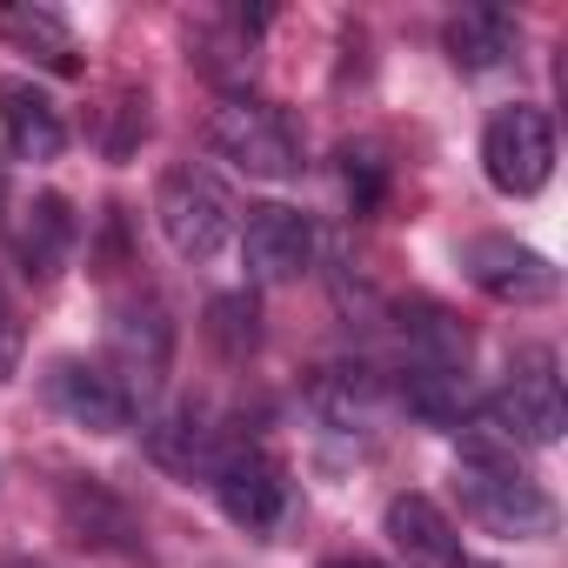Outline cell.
<instances>
[{
    "label": "cell",
    "mask_w": 568,
    "mask_h": 568,
    "mask_svg": "<svg viewBox=\"0 0 568 568\" xmlns=\"http://www.w3.org/2000/svg\"><path fill=\"white\" fill-rule=\"evenodd\" d=\"M207 141H214L221 161H234L254 181H295L302 174V134L288 128V114L267 108V101H247V94L221 101L214 121H207Z\"/></svg>",
    "instance_id": "6da1fadb"
},
{
    "label": "cell",
    "mask_w": 568,
    "mask_h": 568,
    "mask_svg": "<svg viewBox=\"0 0 568 568\" xmlns=\"http://www.w3.org/2000/svg\"><path fill=\"white\" fill-rule=\"evenodd\" d=\"M154 221L181 261H214L234 234V201L207 168H174L154 194Z\"/></svg>",
    "instance_id": "7a4b0ae2"
},
{
    "label": "cell",
    "mask_w": 568,
    "mask_h": 568,
    "mask_svg": "<svg viewBox=\"0 0 568 568\" xmlns=\"http://www.w3.org/2000/svg\"><path fill=\"white\" fill-rule=\"evenodd\" d=\"M481 168L501 194H535L555 174V128L541 108H501L481 134Z\"/></svg>",
    "instance_id": "3957f363"
},
{
    "label": "cell",
    "mask_w": 568,
    "mask_h": 568,
    "mask_svg": "<svg viewBox=\"0 0 568 568\" xmlns=\"http://www.w3.org/2000/svg\"><path fill=\"white\" fill-rule=\"evenodd\" d=\"M488 422H495L515 448H521V442H535V448L561 442L568 408H561V382H555V355H548V348H528V355L515 362V375H508V388L495 395Z\"/></svg>",
    "instance_id": "277c9868"
},
{
    "label": "cell",
    "mask_w": 568,
    "mask_h": 568,
    "mask_svg": "<svg viewBox=\"0 0 568 568\" xmlns=\"http://www.w3.org/2000/svg\"><path fill=\"white\" fill-rule=\"evenodd\" d=\"M462 515L481 521L488 535H515V541H535L555 528V501L521 468H462Z\"/></svg>",
    "instance_id": "5b68a950"
},
{
    "label": "cell",
    "mask_w": 568,
    "mask_h": 568,
    "mask_svg": "<svg viewBox=\"0 0 568 568\" xmlns=\"http://www.w3.org/2000/svg\"><path fill=\"white\" fill-rule=\"evenodd\" d=\"M168 355H174V328H168L161 302H128V308H114V322H108V375L121 382L128 402H141V395L161 388Z\"/></svg>",
    "instance_id": "8992f818"
},
{
    "label": "cell",
    "mask_w": 568,
    "mask_h": 568,
    "mask_svg": "<svg viewBox=\"0 0 568 568\" xmlns=\"http://www.w3.org/2000/svg\"><path fill=\"white\" fill-rule=\"evenodd\" d=\"M214 501L234 528L267 535L281 515H288V475H281L261 448H227L214 462Z\"/></svg>",
    "instance_id": "52a82bcc"
},
{
    "label": "cell",
    "mask_w": 568,
    "mask_h": 568,
    "mask_svg": "<svg viewBox=\"0 0 568 568\" xmlns=\"http://www.w3.org/2000/svg\"><path fill=\"white\" fill-rule=\"evenodd\" d=\"M462 267H468V281H475L481 295L515 302V308H535V302L555 295V267H548V254H535V247H521V241H501V234L468 241V247H462Z\"/></svg>",
    "instance_id": "ba28073f"
},
{
    "label": "cell",
    "mask_w": 568,
    "mask_h": 568,
    "mask_svg": "<svg viewBox=\"0 0 568 568\" xmlns=\"http://www.w3.org/2000/svg\"><path fill=\"white\" fill-rule=\"evenodd\" d=\"M308 261H315V227H308V214L281 207V201H267V207L247 214V227H241V267H247L254 281H302Z\"/></svg>",
    "instance_id": "9c48e42d"
},
{
    "label": "cell",
    "mask_w": 568,
    "mask_h": 568,
    "mask_svg": "<svg viewBox=\"0 0 568 568\" xmlns=\"http://www.w3.org/2000/svg\"><path fill=\"white\" fill-rule=\"evenodd\" d=\"M48 402L74 422V428H88V435H121L128 422H134V402L121 395V382L101 368V362H54L48 368Z\"/></svg>",
    "instance_id": "30bf717a"
},
{
    "label": "cell",
    "mask_w": 568,
    "mask_h": 568,
    "mask_svg": "<svg viewBox=\"0 0 568 568\" xmlns=\"http://www.w3.org/2000/svg\"><path fill=\"white\" fill-rule=\"evenodd\" d=\"M0 134H8V148L21 161H61V148H68V121H61L54 94L21 74L0 81Z\"/></svg>",
    "instance_id": "8fae6325"
},
{
    "label": "cell",
    "mask_w": 568,
    "mask_h": 568,
    "mask_svg": "<svg viewBox=\"0 0 568 568\" xmlns=\"http://www.w3.org/2000/svg\"><path fill=\"white\" fill-rule=\"evenodd\" d=\"M61 515H68V535L81 541V548H114V555H128L134 548V508L114 495V488H101V481H61Z\"/></svg>",
    "instance_id": "7c38bea8"
},
{
    "label": "cell",
    "mask_w": 568,
    "mask_h": 568,
    "mask_svg": "<svg viewBox=\"0 0 568 568\" xmlns=\"http://www.w3.org/2000/svg\"><path fill=\"white\" fill-rule=\"evenodd\" d=\"M74 241H81V221H74V207H68L61 194L28 201V214H21V227H14V254H21V267H28V274L54 281V274L68 267Z\"/></svg>",
    "instance_id": "4fadbf2b"
},
{
    "label": "cell",
    "mask_w": 568,
    "mask_h": 568,
    "mask_svg": "<svg viewBox=\"0 0 568 568\" xmlns=\"http://www.w3.org/2000/svg\"><path fill=\"white\" fill-rule=\"evenodd\" d=\"M141 442H148V462H161L168 475H214V462H221L214 428H207V415L194 402L187 408H168Z\"/></svg>",
    "instance_id": "5bb4252c"
},
{
    "label": "cell",
    "mask_w": 568,
    "mask_h": 568,
    "mask_svg": "<svg viewBox=\"0 0 568 568\" xmlns=\"http://www.w3.org/2000/svg\"><path fill=\"white\" fill-rule=\"evenodd\" d=\"M442 41H448V61H455L462 74H495V68L515 54V21H508L501 8H462Z\"/></svg>",
    "instance_id": "9a60e30c"
},
{
    "label": "cell",
    "mask_w": 568,
    "mask_h": 568,
    "mask_svg": "<svg viewBox=\"0 0 568 568\" xmlns=\"http://www.w3.org/2000/svg\"><path fill=\"white\" fill-rule=\"evenodd\" d=\"M388 541L408 561H455V528L428 495H395L388 501Z\"/></svg>",
    "instance_id": "2e32d148"
},
{
    "label": "cell",
    "mask_w": 568,
    "mask_h": 568,
    "mask_svg": "<svg viewBox=\"0 0 568 568\" xmlns=\"http://www.w3.org/2000/svg\"><path fill=\"white\" fill-rule=\"evenodd\" d=\"M315 408L335 422V428H368L375 422V408H382V382H375V368H348V362H335V368H322L315 375Z\"/></svg>",
    "instance_id": "e0dca14e"
},
{
    "label": "cell",
    "mask_w": 568,
    "mask_h": 568,
    "mask_svg": "<svg viewBox=\"0 0 568 568\" xmlns=\"http://www.w3.org/2000/svg\"><path fill=\"white\" fill-rule=\"evenodd\" d=\"M0 34H8L14 48H28V54H41L54 74H81V61H74V28H68L54 8H0Z\"/></svg>",
    "instance_id": "ac0fdd59"
},
{
    "label": "cell",
    "mask_w": 568,
    "mask_h": 568,
    "mask_svg": "<svg viewBox=\"0 0 568 568\" xmlns=\"http://www.w3.org/2000/svg\"><path fill=\"white\" fill-rule=\"evenodd\" d=\"M402 335H408L415 362H428V368H462L468 362V328L448 308H435V302L402 308Z\"/></svg>",
    "instance_id": "d6986e66"
},
{
    "label": "cell",
    "mask_w": 568,
    "mask_h": 568,
    "mask_svg": "<svg viewBox=\"0 0 568 568\" xmlns=\"http://www.w3.org/2000/svg\"><path fill=\"white\" fill-rule=\"evenodd\" d=\"M402 402H408L422 422L462 428V422H468V375H462V368H428V362H415L408 382H402Z\"/></svg>",
    "instance_id": "ffe728a7"
},
{
    "label": "cell",
    "mask_w": 568,
    "mask_h": 568,
    "mask_svg": "<svg viewBox=\"0 0 568 568\" xmlns=\"http://www.w3.org/2000/svg\"><path fill=\"white\" fill-rule=\"evenodd\" d=\"M207 342H214L227 362H247L254 342H261V308H254V295H221V302H207Z\"/></svg>",
    "instance_id": "44dd1931"
},
{
    "label": "cell",
    "mask_w": 568,
    "mask_h": 568,
    "mask_svg": "<svg viewBox=\"0 0 568 568\" xmlns=\"http://www.w3.org/2000/svg\"><path fill=\"white\" fill-rule=\"evenodd\" d=\"M342 181H348V201H355V214H368L375 201H382V161H375V148H348L342 154Z\"/></svg>",
    "instance_id": "7402d4cb"
},
{
    "label": "cell",
    "mask_w": 568,
    "mask_h": 568,
    "mask_svg": "<svg viewBox=\"0 0 568 568\" xmlns=\"http://www.w3.org/2000/svg\"><path fill=\"white\" fill-rule=\"evenodd\" d=\"M14 368H21V315L0 302V382H8Z\"/></svg>",
    "instance_id": "603a6c76"
},
{
    "label": "cell",
    "mask_w": 568,
    "mask_h": 568,
    "mask_svg": "<svg viewBox=\"0 0 568 568\" xmlns=\"http://www.w3.org/2000/svg\"><path fill=\"white\" fill-rule=\"evenodd\" d=\"M322 568H388V561H375V555H335V561H322Z\"/></svg>",
    "instance_id": "cb8c5ba5"
},
{
    "label": "cell",
    "mask_w": 568,
    "mask_h": 568,
    "mask_svg": "<svg viewBox=\"0 0 568 568\" xmlns=\"http://www.w3.org/2000/svg\"><path fill=\"white\" fill-rule=\"evenodd\" d=\"M0 207H8V161H0Z\"/></svg>",
    "instance_id": "d4e9b609"
},
{
    "label": "cell",
    "mask_w": 568,
    "mask_h": 568,
    "mask_svg": "<svg viewBox=\"0 0 568 568\" xmlns=\"http://www.w3.org/2000/svg\"><path fill=\"white\" fill-rule=\"evenodd\" d=\"M448 568H488V561H468V555H455V561H448Z\"/></svg>",
    "instance_id": "484cf974"
},
{
    "label": "cell",
    "mask_w": 568,
    "mask_h": 568,
    "mask_svg": "<svg viewBox=\"0 0 568 568\" xmlns=\"http://www.w3.org/2000/svg\"><path fill=\"white\" fill-rule=\"evenodd\" d=\"M8 568H28V561H8Z\"/></svg>",
    "instance_id": "4316f807"
}]
</instances>
